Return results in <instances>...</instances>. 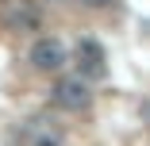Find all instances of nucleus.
<instances>
[{
  "mask_svg": "<svg viewBox=\"0 0 150 146\" xmlns=\"http://www.w3.org/2000/svg\"><path fill=\"white\" fill-rule=\"evenodd\" d=\"M77 77L81 81H100L108 73V58H104V46L93 42V39H81L77 42Z\"/></svg>",
  "mask_w": 150,
  "mask_h": 146,
  "instance_id": "obj_1",
  "label": "nucleus"
},
{
  "mask_svg": "<svg viewBox=\"0 0 150 146\" xmlns=\"http://www.w3.org/2000/svg\"><path fill=\"white\" fill-rule=\"evenodd\" d=\"M8 27H35V12H8Z\"/></svg>",
  "mask_w": 150,
  "mask_h": 146,
  "instance_id": "obj_4",
  "label": "nucleus"
},
{
  "mask_svg": "<svg viewBox=\"0 0 150 146\" xmlns=\"http://www.w3.org/2000/svg\"><path fill=\"white\" fill-rule=\"evenodd\" d=\"M39 146H58V142H39Z\"/></svg>",
  "mask_w": 150,
  "mask_h": 146,
  "instance_id": "obj_6",
  "label": "nucleus"
},
{
  "mask_svg": "<svg viewBox=\"0 0 150 146\" xmlns=\"http://www.w3.org/2000/svg\"><path fill=\"white\" fill-rule=\"evenodd\" d=\"M88 4H93V8H104V4H108V0H88Z\"/></svg>",
  "mask_w": 150,
  "mask_h": 146,
  "instance_id": "obj_5",
  "label": "nucleus"
},
{
  "mask_svg": "<svg viewBox=\"0 0 150 146\" xmlns=\"http://www.w3.org/2000/svg\"><path fill=\"white\" fill-rule=\"evenodd\" d=\"M31 66L39 73H58L66 66V46L58 42V39H35L31 46Z\"/></svg>",
  "mask_w": 150,
  "mask_h": 146,
  "instance_id": "obj_3",
  "label": "nucleus"
},
{
  "mask_svg": "<svg viewBox=\"0 0 150 146\" xmlns=\"http://www.w3.org/2000/svg\"><path fill=\"white\" fill-rule=\"evenodd\" d=\"M88 100H93V92H88V81H81V77H62L54 85V104L66 111H85Z\"/></svg>",
  "mask_w": 150,
  "mask_h": 146,
  "instance_id": "obj_2",
  "label": "nucleus"
}]
</instances>
